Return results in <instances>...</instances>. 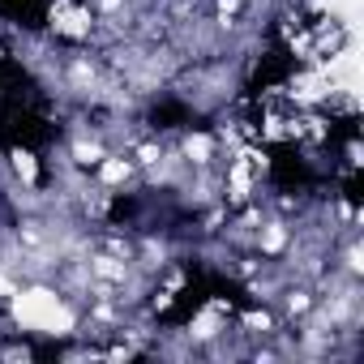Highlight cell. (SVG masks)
<instances>
[]
</instances>
